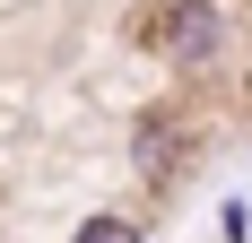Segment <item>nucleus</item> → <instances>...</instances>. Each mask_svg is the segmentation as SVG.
<instances>
[{
    "instance_id": "nucleus-2",
    "label": "nucleus",
    "mask_w": 252,
    "mask_h": 243,
    "mask_svg": "<svg viewBox=\"0 0 252 243\" xmlns=\"http://www.w3.org/2000/svg\"><path fill=\"white\" fill-rule=\"evenodd\" d=\"M78 243H139V235H130L122 217H96V226H87V235H78Z\"/></svg>"
},
{
    "instance_id": "nucleus-1",
    "label": "nucleus",
    "mask_w": 252,
    "mask_h": 243,
    "mask_svg": "<svg viewBox=\"0 0 252 243\" xmlns=\"http://www.w3.org/2000/svg\"><path fill=\"white\" fill-rule=\"evenodd\" d=\"M209 35H218V18H209V9H191V18H183V61H200V52H209Z\"/></svg>"
}]
</instances>
